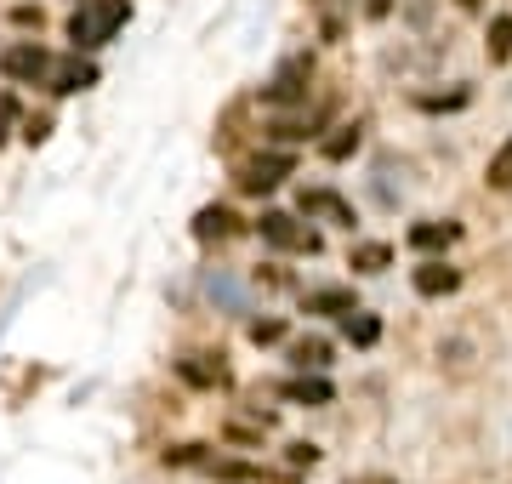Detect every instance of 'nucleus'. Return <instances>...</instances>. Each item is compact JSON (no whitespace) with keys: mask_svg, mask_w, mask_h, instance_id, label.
I'll list each match as a JSON object with an SVG mask.
<instances>
[{"mask_svg":"<svg viewBox=\"0 0 512 484\" xmlns=\"http://www.w3.org/2000/svg\"><path fill=\"white\" fill-rule=\"evenodd\" d=\"M291 171H296V154L274 149V154H256V160H245L234 183H239V194H274Z\"/></svg>","mask_w":512,"mask_h":484,"instance_id":"obj_3","label":"nucleus"},{"mask_svg":"<svg viewBox=\"0 0 512 484\" xmlns=\"http://www.w3.org/2000/svg\"><path fill=\"white\" fill-rule=\"evenodd\" d=\"M342 336H348L353 348H376V336H382V319L359 308V314H348V319H342Z\"/></svg>","mask_w":512,"mask_h":484,"instance_id":"obj_16","label":"nucleus"},{"mask_svg":"<svg viewBox=\"0 0 512 484\" xmlns=\"http://www.w3.org/2000/svg\"><path fill=\"white\" fill-rule=\"evenodd\" d=\"M256 228H262V240L268 245H279V251H319V234H313V228H302L291 217V211H262V217H256Z\"/></svg>","mask_w":512,"mask_h":484,"instance_id":"obj_5","label":"nucleus"},{"mask_svg":"<svg viewBox=\"0 0 512 484\" xmlns=\"http://www.w3.org/2000/svg\"><path fill=\"white\" fill-rule=\"evenodd\" d=\"M177 376H183L188 388H228V365H222V354H188V359H177Z\"/></svg>","mask_w":512,"mask_h":484,"instance_id":"obj_8","label":"nucleus"},{"mask_svg":"<svg viewBox=\"0 0 512 484\" xmlns=\"http://www.w3.org/2000/svg\"><path fill=\"white\" fill-rule=\"evenodd\" d=\"M308 86H313V57L296 52L274 69V80L262 86V103H308Z\"/></svg>","mask_w":512,"mask_h":484,"instance_id":"obj_4","label":"nucleus"},{"mask_svg":"<svg viewBox=\"0 0 512 484\" xmlns=\"http://www.w3.org/2000/svg\"><path fill=\"white\" fill-rule=\"evenodd\" d=\"M461 240V223H416L410 228V245L416 251H444V245Z\"/></svg>","mask_w":512,"mask_h":484,"instance_id":"obj_13","label":"nucleus"},{"mask_svg":"<svg viewBox=\"0 0 512 484\" xmlns=\"http://www.w3.org/2000/svg\"><path fill=\"white\" fill-rule=\"evenodd\" d=\"M410 285H416L421 297H450L461 285V268H450V262H421L416 274H410Z\"/></svg>","mask_w":512,"mask_h":484,"instance_id":"obj_11","label":"nucleus"},{"mask_svg":"<svg viewBox=\"0 0 512 484\" xmlns=\"http://www.w3.org/2000/svg\"><path fill=\"white\" fill-rule=\"evenodd\" d=\"M353 268H359V274H387V268H393V245L387 240H365V245H353Z\"/></svg>","mask_w":512,"mask_h":484,"instance_id":"obj_14","label":"nucleus"},{"mask_svg":"<svg viewBox=\"0 0 512 484\" xmlns=\"http://www.w3.org/2000/svg\"><path fill=\"white\" fill-rule=\"evenodd\" d=\"M387 6H393V0H365V12H370V18H387Z\"/></svg>","mask_w":512,"mask_h":484,"instance_id":"obj_24","label":"nucleus"},{"mask_svg":"<svg viewBox=\"0 0 512 484\" xmlns=\"http://www.w3.org/2000/svg\"><path fill=\"white\" fill-rule=\"evenodd\" d=\"M285 462H291V467H313V462H319V445H291V450H285Z\"/></svg>","mask_w":512,"mask_h":484,"instance_id":"obj_23","label":"nucleus"},{"mask_svg":"<svg viewBox=\"0 0 512 484\" xmlns=\"http://www.w3.org/2000/svg\"><path fill=\"white\" fill-rule=\"evenodd\" d=\"M285 336V319H251V342L262 348V342H279Z\"/></svg>","mask_w":512,"mask_h":484,"instance_id":"obj_20","label":"nucleus"},{"mask_svg":"<svg viewBox=\"0 0 512 484\" xmlns=\"http://www.w3.org/2000/svg\"><path fill=\"white\" fill-rule=\"evenodd\" d=\"M484 183H490V188H512V137L490 154V166H484Z\"/></svg>","mask_w":512,"mask_h":484,"instance_id":"obj_18","label":"nucleus"},{"mask_svg":"<svg viewBox=\"0 0 512 484\" xmlns=\"http://www.w3.org/2000/svg\"><path fill=\"white\" fill-rule=\"evenodd\" d=\"M359 484H387V479H359Z\"/></svg>","mask_w":512,"mask_h":484,"instance_id":"obj_25","label":"nucleus"},{"mask_svg":"<svg viewBox=\"0 0 512 484\" xmlns=\"http://www.w3.org/2000/svg\"><path fill=\"white\" fill-rule=\"evenodd\" d=\"M52 137V114H35V120H23V143H46Z\"/></svg>","mask_w":512,"mask_h":484,"instance_id":"obj_21","label":"nucleus"},{"mask_svg":"<svg viewBox=\"0 0 512 484\" xmlns=\"http://www.w3.org/2000/svg\"><path fill=\"white\" fill-rule=\"evenodd\" d=\"M291 359L302 365V371H325V365H330V342H325V336H302V342L291 348Z\"/></svg>","mask_w":512,"mask_h":484,"instance_id":"obj_17","label":"nucleus"},{"mask_svg":"<svg viewBox=\"0 0 512 484\" xmlns=\"http://www.w3.org/2000/svg\"><path fill=\"white\" fill-rule=\"evenodd\" d=\"M279 393H285L291 405H330V399H336V388H330V382H325V376H319V371L285 376V382H279Z\"/></svg>","mask_w":512,"mask_h":484,"instance_id":"obj_10","label":"nucleus"},{"mask_svg":"<svg viewBox=\"0 0 512 484\" xmlns=\"http://www.w3.org/2000/svg\"><path fill=\"white\" fill-rule=\"evenodd\" d=\"M359 143H365V126L353 120V126H336V137H325L319 154H325V160H348V154H359Z\"/></svg>","mask_w":512,"mask_h":484,"instance_id":"obj_15","label":"nucleus"},{"mask_svg":"<svg viewBox=\"0 0 512 484\" xmlns=\"http://www.w3.org/2000/svg\"><path fill=\"white\" fill-rule=\"evenodd\" d=\"M57 57L40 46V40H12L6 52H0V75L6 80H23V86H46V75H52Z\"/></svg>","mask_w":512,"mask_h":484,"instance_id":"obj_2","label":"nucleus"},{"mask_svg":"<svg viewBox=\"0 0 512 484\" xmlns=\"http://www.w3.org/2000/svg\"><path fill=\"white\" fill-rule=\"evenodd\" d=\"M313 6H325V0H313Z\"/></svg>","mask_w":512,"mask_h":484,"instance_id":"obj_26","label":"nucleus"},{"mask_svg":"<svg viewBox=\"0 0 512 484\" xmlns=\"http://www.w3.org/2000/svg\"><path fill=\"white\" fill-rule=\"evenodd\" d=\"M302 314L348 319V314H359V297H353L348 285H325V291H308V297H302Z\"/></svg>","mask_w":512,"mask_h":484,"instance_id":"obj_9","label":"nucleus"},{"mask_svg":"<svg viewBox=\"0 0 512 484\" xmlns=\"http://www.w3.org/2000/svg\"><path fill=\"white\" fill-rule=\"evenodd\" d=\"M484 46H490L495 63H507L512 57V18H490V40H484Z\"/></svg>","mask_w":512,"mask_h":484,"instance_id":"obj_19","label":"nucleus"},{"mask_svg":"<svg viewBox=\"0 0 512 484\" xmlns=\"http://www.w3.org/2000/svg\"><path fill=\"white\" fill-rule=\"evenodd\" d=\"M131 18V0H86L80 12L69 18V40L74 52H97V46H109Z\"/></svg>","mask_w":512,"mask_h":484,"instance_id":"obj_1","label":"nucleus"},{"mask_svg":"<svg viewBox=\"0 0 512 484\" xmlns=\"http://www.w3.org/2000/svg\"><path fill=\"white\" fill-rule=\"evenodd\" d=\"M302 217H319V223H336V228H353V205L342 194H330V188H302Z\"/></svg>","mask_w":512,"mask_h":484,"instance_id":"obj_7","label":"nucleus"},{"mask_svg":"<svg viewBox=\"0 0 512 484\" xmlns=\"http://www.w3.org/2000/svg\"><path fill=\"white\" fill-rule=\"evenodd\" d=\"M228 234H239V217L228 211V205H205L200 217H194V240H200V245L228 240Z\"/></svg>","mask_w":512,"mask_h":484,"instance_id":"obj_12","label":"nucleus"},{"mask_svg":"<svg viewBox=\"0 0 512 484\" xmlns=\"http://www.w3.org/2000/svg\"><path fill=\"white\" fill-rule=\"evenodd\" d=\"M12 126H18V103H12V92H0V143L12 137Z\"/></svg>","mask_w":512,"mask_h":484,"instance_id":"obj_22","label":"nucleus"},{"mask_svg":"<svg viewBox=\"0 0 512 484\" xmlns=\"http://www.w3.org/2000/svg\"><path fill=\"white\" fill-rule=\"evenodd\" d=\"M46 86H52L57 97H74V92H86V86H97V63L92 57H57L52 63V75H46Z\"/></svg>","mask_w":512,"mask_h":484,"instance_id":"obj_6","label":"nucleus"}]
</instances>
